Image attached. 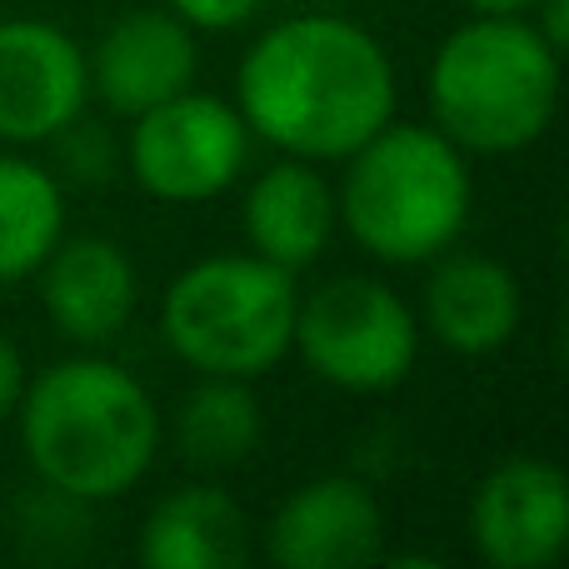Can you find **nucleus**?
Listing matches in <instances>:
<instances>
[{
  "label": "nucleus",
  "instance_id": "nucleus-1",
  "mask_svg": "<svg viewBox=\"0 0 569 569\" xmlns=\"http://www.w3.org/2000/svg\"><path fill=\"white\" fill-rule=\"evenodd\" d=\"M395 60L345 16H290L236 70V110L280 156L330 166L395 120Z\"/></svg>",
  "mask_w": 569,
  "mask_h": 569
},
{
  "label": "nucleus",
  "instance_id": "nucleus-2",
  "mask_svg": "<svg viewBox=\"0 0 569 569\" xmlns=\"http://www.w3.org/2000/svg\"><path fill=\"white\" fill-rule=\"evenodd\" d=\"M10 420L30 475L86 505L136 490L166 435L156 395L106 355H76L26 380Z\"/></svg>",
  "mask_w": 569,
  "mask_h": 569
},
{
  "label": "nucleus",
  "instance_id": "nucleus-3",
  "mask_svg": "<svg viewBox=\"0 0 569 569\" xmlns=\"http://www.w3.org/2000/svg\"><path fill=\"white\" fill-rule=\"evenodd\" d=\"M335 210L355 246L380 266H430L460 246L475 206L470 160L435 126L390 120L340 160Z\"/></svg>",
  "mask_w": 569,
  "mask_h": 569
},
{
  "label": "nucleus",
  "instance_id": "nucleus-4",
  "mask_svg": "<svg viewBox=\"0 0 569 569\" xmlns=\"http://www.w3.org/2000/svg\"><path fill=\"white\" fill-rule=\"evenodd\" d=\"M560 56L530 16H475L440 40L425 70V100L440 136L465 156H515L560 110Z\"/></svg>",
  "mask_w": 569,
  "mask_h": 569
},
{
  "label": "nucleus",
  "instance_id": "nucleus-5",
  "mask_svg": "<svg viewBox=\"0 0 569 569\" xmlns=\"http://www.w3.org/2000/svg\"><path fill=\"white\" fill-rule=\"evenodd\" d=\"M295 276L270 260L206 256L160 295V340L186 370L250 380L270 375L295 345Z\"/></svg>",
  "mask_w": 569,
  "mask_h": 569
},
{
  "label": "nucleus",
  "instance_id": "nucleus-6",
  "mask_svg": "<svg viewBox=\"0 0 569 569\" xmlns=\"http://www.w3.org/2000/svg\"><path fill=\"white\" fill-rule=\"evenodd\" d=\"M420 315L395 284L375 276H335L300 295L295 345L315 380L345 395H390L420 360Z\"/></svg>",
  "mask_w": 569,
  "mask_h": 569
},
{
  "label": "nucleus",
  "instance_id": "nucleus-7",
  "mask_svg": "<svg viewBox=\"0 0 569 569\" xmlns=\"http://www.w3.org/2000/svg\"><path fill=\"white\" fill-rule=\"evenodd\" d=\"M250 140L256 136L236 100L190 86L130 120L126 166L146 196L166 206H206L246 176Z\"/></svg>",
  "mask_w": 569,
  "mask_h": 569
},
{
  "label": "nucleus",
  "instance_id": "nucleus-8",
  "mask_svg": "<svg viewBox=\"0 0 569 569\" xmlns=\"http://www.w3.org/2000/svg\"><path fill=\"white\" fill-rule=\"evenodd\" d=\"M86 106V46L36 16L0 20V146H50Z\"/></svg>",
  "mask_w": 569,
  "mask_h": 569
},
{
  "label": "nucleus",
  "instance_id": "nucleus-9",
  "mask_svg": "<svg viewBox=\"0 0 569 569\" xmlns=\"http://www.w3.org/2000/svg\"><path fill=\"white\" fill-rule=\"evenodd\" d=\"M465 525L485 565L550 569L569 550V475L540 455H510L475 485Z\"/></svg>",
  "mask_w": 569,
  "mask_h": 569
},
{
  "label": "nucleus",
  "instance_id": "nucleus-10",
  "mask_svg": "<svg viewBox=\"0 0 569 569\" xmlns=\"http://www.w3.org/2000/svg\"><path fill=\"white\" fill-rule=\"evenodd\" d=\"M266 555L280 569H355L385 555V510L355 475L305 480L276 505Z\"/></svg>",
  "mask_w": 569,
  "mask_h": 569
},
{
  "label": "nucleus",
  "instance_id": "nucleus-11",
  "mask_svg": "<svg viewBox=\"0 0 569 569\" xmlns=\"http://www.w3.org/2000/svg\"><path fill=\"white\" fill-rule=\"evenodd\" d=\"M86 70H90V96L106 110H116V116L136 120L140 110L196 86L200 70L196 30L166 6L126 10L120 20L106 26L96 50H86Z\"/></svg>",
  "mask_w": 569,
  "mask_h": 569
},
{
  "label": "nucleus",
  "instance_id": "nucleus-12",
  "mask_svg": "<svg viewBox=\"0 0 569 569\" xmlns=\"http://www.w3.org/2000/svg\"><path fill=\"white\" fill-rule=\"evenodd\" d=\"M30 280L50 325L86 350L116 340L140 305V270L110 236H60Z\"/></svg>",
  "mask_w": 569,
  "mask_h": 569
},
{
  "label": "nucleus",
  "instance_id": "nucleus-13",
  "mask_svg": "<svg viewBox=\"0 0 569 569\" xmlns=\"http://www.w3.org/2000/svg\"><path fill=\"white\" fill-rule=\"evenodd\" d=\"M520 320L525 290L505 260L455 246L430 260V280L420 295V335H430L435 345L465 360L500 355L520 335Z\"/></svg>",
  "mask_w": 569,
  "mask_h": 569
},
{
  "label": "nucleus",
  "instance_id": "nucleus-14",
  "mask_svg": "<svg viewBox=\"0 0 569 569\" xmlns=\"http://www.w3.org/2000/svg\"><path fill=\"white\" fill-rule=\"evenodd\" d=\"M240 230H246L250 256L270 260V266L290 270V276L310 270L330 250L335 230H340L330 176L315 160H295V156L266 166L250 180L246 200H240Z\"/></svg>",
  "mask_w": 569,
  "mask_h": 569
},
{
  "label": "nucleus",
  "instance_id": "nucleus-15",
  "mask_svg": "<svg viewBox=\"0 0 569 569\" xmlns=\"http://www.w3.org/2000/svg\"><path fill=\"white\" fill-rule=\"evenodd\" d=\"M250 560V520L216 485H180L150 505L140 525L146 569H240Z\"/></svg>",
  "mask_w": 569,
  "mask_h": 569
},
{
  "label": "nucleus",
  "instance_id": "nucleus-16",
  "mask_svg": "<svg viewBox=\"0 0 569 569\" xmlns=\"http://www.w3.org/2000/svg\"><path fill=\"white\" fill-rule=\"evenodd\" d=\"M66 236V190L50 166L0 150V284L30 280Z\"/></svg>",
  "mask_w": 569,
  "mask_h": 569
},
{
  "label": "nucleus",
  "instance_id": "nucleus-17",
  "mask_svg": "<svg viewBox=\"0 0 569 569\" xmlns=\"http://www.w3.org/2000/svg\"><path fill=\"white\" fill-rule=\"evenodd\" d=\"M260 435H266V410L250 380L200 375V385L176 410L180 460L196 470H236L260 450Z\"/></svg>",
  "mask_w": 569,
  "mask_h": 569
},
{
  "label": "nucleus",
  "instance_id": "nucleus-18",
  "mask_svg": "<svg viewBox=\"0 0 569 569\" xmlns=\"http://www.w3.org/2000/svg\"><path fill=\"white\" fill-rule=\"evenodd\" d=\"M50 146H56V156H60V170H56V176L76 180V186H106V180L116 176L120 146L110 140L106 126H96V120L76 116L56 140H50Z\"/></svg>",
  "mask_w": 569,
  "mask_h": 569
},
{
  "label": "nucleus",
  "instance_id": "nucleus-19",
  "mask_svg": "<svg viewBox=\"0 0 569 569\" xmlns=\"http://www.w3.org/2000/svg\"><path fill=\"white\" fill-rule=\"evenodd\" d=\"M266 0H166V10H176L190 30H210V36H226L240 30L260 16Z\"/></svg>",
  "mask_w": 569,
  "mask_h": 569
},
{
  "label": "nucleus",
  "instance_id": "nucleus-20",
  "mask_svg": "<svg viewBox=\"0 0 569 569\" xmlns=\"http://www.w3.org/2000/svg\"><path fill=\"white\" fill-rule=\"evenodd\" d=\"M20 390H26V360H20V350L0 335V425L16 415Z\"/></svg>",
  "mask_w": 569,
  "mask_h": 569
},
{
  "label": "nucleus",
  "instance_id": "nucleus-21",
  "mask_svg": "<svg viewBox=\"0 0 569 569\" xmlns=\"http://www.w3.org/2000/svg\"><path fill=\"white\" fill-rule=\"evenodd\" d=\"M530 20L555 50H565V36H569V0H535L530 6Z\"/></svg>",
  "mask_w": 569,
  "mask_h": 569
},
{
  "label": "nucleus",
  "instance_id": "nucleus-22",
  "mask_svg": "<svg viewBox=\"0 0 569 569\" xmlns=\"http://www.w3.org/2000/svg\"><path fill=\"white\" fill-rule=\"evenodd\" d=\"M475 16H530L535 0H465Z\"/></svg>",
  "mask_w": 569,
  "mask_h": 569
}]
</instances>
